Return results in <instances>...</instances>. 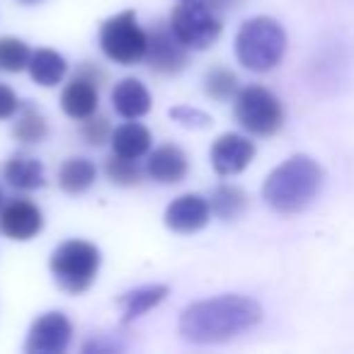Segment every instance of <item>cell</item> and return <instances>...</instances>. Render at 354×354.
Here are the masks:
<instances>
[{
	"instance_id": "6da1fadb",
	"label": "cell",
	"mask_w": 354,
	"mask_h": 354,
	"mask_svg": "<svg viewBox=\"0 0 354 354\" xmlns=\"http://www.w3.org/2000/svg\"><path fill=\"white\" fill-rule=\"evenodd\" d=\"M260 318L262 308L257 301L241 294H223L187 306L180 315V335L197 344L226 342L255 328Z\"/></svg>"
},
{
	"instance_id": "7a4b0ae2",
	"label": "cell",
	"mask_w": 354,
	"mask_h": 354,
	"mask_svg": "<svg viewBox=\"0 0 354 354\" xmlns=\"http://www.w3.org/2000/svg\"><path fill=\"white\" fill-rule=\"evenodd\" d=\"M323 167L308 156H294L267 175L262 197L277 214H299L318 197Z\"/></svg>"
},
{
	"instance_id": "3957f363",
	"label": "cell",
	"mask_w": 354,
	"mask_h": 354,
	"mask_svg": "<svg viewBox=\"0 0 354 354\" xmlns=\"http://www.w3.org/2000/svg\"><path fill=\"white\" fill-rule=\"evenodd\" d=\"M286 51V32L272 17H252L241 25L236 35V56L245 68L255 73H267Z\"/></svg>"
},
{
	"instance_id": "277c9868",
	"label": "cell",
	"mask_w": 354,
	"mask_h": 354,
	"mask_svg": "<svg viewBox=\"0 0 354 354\" xmlns=\"http://www.w3.org/2000/svg\"><path fill=\"white\" fill-rule=\"evenodd\" d=\"M51 274L66 294H83L93 286L100 272V250L88 241H66L51 252Z\"/></svg>"
},
{
	"instance_id": "5b68a950",
	"label": "cell",
	"mask_w": 354,
	"mask_h": 354,
	"mask_svg": "<svg viewBox=\"0 0 354 354\" xmlns=\"http://www.w3.org/2000/svg\"><path fill=\"white\" fill-rule=\"evenodd\" d=\"M100 46L104 56L119 66H136L146 59L148 32H143L136 22V12L124 10L109 17L100 27Z\"/></svg>"
},
{
	"instance_id": "8992f818",
	"label": "cell",
	"mask_w": 354,
	"mask_h": 354,
	"mask_svg": "<svg viewBox=\"0 0 354 354\" xmlns=\"http://www.w3.org/2000/svg\"><path fill=\"white\" fill-rule=\"evenodd\" d=\"M170 27L187 49H209L221 35V20L207 0H180L172 10Z\"/></svg>"
},
{
	"instance_id": "52a82bcc",
	"label": "cell",
	"mask_w": 354,
	"mask_h": 354,
	"mask_svg": "<svg viewBox=\"0 0 354 354\" xmlns=\"http://www.w3.org/2000/svg\"><path fill=\"white\" fill-rule=\"evenodd\" d=\"M236 119L245 131L255 136H272L284 124V107L272 90L248 85L236 95Z\"/></svg>"
},
{
	"instance_id": "ba28073f",
	"label": "cell",
	"mask_w": 354,
	"mask_h": 354,
	"mask_svg": "<svg viewBox=\"0 0 354 354\" xmlns=\"http://www.w3.org/2000/svg\"><path fill=\"white\" fill-rule=\"evenodd\" d=\"M104 80H107V73L100 66L90 64V61L80 64L75 68L71 83L61 93V107H64V112L71 119H78V122L93 117L97 112L100 88H102Z\"/></svg>"
},
{
	"instance_id": "9c48e42d",
	"label": "cell",
	"mask_w": 354,
	"mask_h": 354,
	"mask_svg": "<svg viewBox=\"0 0 354 354\" xmlns=\"http://www.w3.org/2000/svg\"><path fill=\"white\" fill-rule=\"evenodd\" d=\"M146 61L151 66V71L162 75H172L180 73V71L187 66V46L177 39L175 32L170 25H158L151 27L148 32V51H146Z\"/></svg>"
},
{
	"instance_id": "30bf717a",
	"label": "cell",
	"mask_w": 354,
	"mask_h": 354,
	"mask_svg": "<svg viewBox=\"0 0 354 354\" xmlns=\"http://www.w3.org/2000/svg\"><path fill=\"white\" fill-rule=\"evenodd\" d=\"M71 335H73L71 320L59 310H51L32 323L25 349L30 354H61L68 347Z\"/></svg>"
},
{
	"instance_id": "8fae6325",
	"label": "cell",
	"mask_w": 354,
	"mask_h": 354,
	"mask_svg": "<svg viewBox=\"0 0 354 354\" xmlns=\"http://www.w3.org/2000/svg\"><path fill=\"white\" fill-rule=\"evenodd\" d=\"M44 228V214L30 199H12L0 209V233L10 241H32Z\"/></svg>"
},
{
	"instance_id": "7c38bea8",
	"label": "cell",
	"mask_w": 354,
	"mask_h": 354,
	"mask_svg": "<svg viewBox=\"0 0 354 354\" xmlns=\"http://www.w3.org/2000/svg\"><path fill=\"white\" fill-rule=\"evenodd\" d=\"M255 158V143L241 133H223L212 146V165L218 175H238Z\"/></svg>"
},
{
	"instance_id": "4fadbf2b",
	"label": "cell",
	"mask_w": 354,
	"mask_h": 354,
	"mask_svg": "<svg viewBox=\"0 0 354 354\" xmlns=\"http://www.w3.org/2000/svg\"><path fill=\"white\" fill-rule=\"evenodd\" d=\"M212 207L199 194H183L165 209V226L175 233H197L209 223Z\"/></svg>"
},
{
	"instance_id": "5bb4252c",
	"label": "cell",
	"mask_w": 354,
	"mask_h": 354,
	"mask_svg": "<svg viewBox=\"0 0 354 354\" xmlns=\"http://www.w3.org/2000/svg\"><path fill=\"white\" fill-rule=\"evenodd\" d=\"M146 172L151 180H156V183H160V185H177L187 177L189 160L180 146L165 143V146H158L156 151L148 156Z\"/></svg>"
},
{
	"instance_id": "9a60e30c",
	"label": "cell",
	"mask_w": 354,
	"mask_h": 354,
	"mask_svg": "<svg viewBox=\"0 0 354 354\" xmlns=\"http://www.w3.org/2000/svg\"><path fill=\"white\" fill-rule=\"evenodd\" d=\"M112 107L124 119H141L151 112L153 100L148 88L136 78H124L112 90Z\"/></svg>"
},
{
	"instance_id": "2e32d148",
	"label": "cell",
	"mask_w": 354,
	"mask_h": 354,
	"mask_svg": "<svg viewBox=\"0 0 354 354\" xmlns=\"http://www.w3.org/2000/svg\"><path fill=\"white\" fill-rule=\"evenodd\" d=\"M109 141H112V151L117 153V156L129 158V160H138V158H143L151 151L153 136L143 124L129 119L127 124L114 129Z\"/></svg>"
},
{
	"instance_id": "e0dca14e",
	"label": "cell",
	"mask_w": 354,
	"mask_h": 354,
	"mask_svg": "<svg viewBox=\"0 0 354 354\" xmlns=\"http://www.w3.org/2000/svg\"><path fill=\"white\" fill-rule=\"evenodd\" d=\"M3 175H6L10 187L22 189V192H32V189L44 187V165L37 158L25 156V153H15L6 162Z\"/></svg>"
},
{
	"instance_id": "ac0fdd59",
	"label": "cell",
	"mask_w": 354,
	"mask_h": 354,
	"mask_svg": "<svg viewBox=\"0 0 354 354\" xmlns=\"http://www.w3.org/2000/svg\"><path fill=\"white\" fill-rule=\"evenodd\" d=\"M27 68H30L32 80H35L37 85H41V88H54V85H59L61 80L66 78V73H68L66 59L54 49L32 51L30 66H27Z\"/></svg>"
},
{
	"instance_id": "d6986e66",
	"label": "cell",
	"mask_w": 354,
	"mask_h": 354,
	"mask_svg": "<svg viewBox=\"0 0 354 354\" xmlns=\"http://www.w3.org/2000/svg\"><path fill=\"white\" fill-rule=\"evenodd\" d=\"M165 296H167L165 284H148V286H138V289H133V291H127V294L117 301L119 308H122V320L124 323H131V320L141 318L143 313L156 308Z\"/></svg>"
},
{
	"instance_id": "ffe728a7",
	"label": "cell",
	"mask_w": 354,
	"mask_h": 354,
	"mask_svg": "<svg viewBox=\"0 0 354 354\" xmlns=\"http://www.w3.org/2000/svg\"><path fill=\"white\" fill-rule=\"evenodd\" d=\"M95 180H97V170L88 158H68L59 170V187L68 194L88 192Z\"/></svg>"
},
{
	"instance_id": "44dd1931",
	"label": "cell",
	"mask_w": 354,
	"mask_h": 354,
	"mask_svg": "<svg viewBox=\"0 0 354 354\" xmlns=\"http://www.w3.org/2000/svg\"><path fill=\"white\" fill-rule=\"evenodd\" d=\"M209 207H212V212L221 221H236L248 209V194L241 187H236V185H218L212 192Z\"/></svg>"
},
{
	"instance_id": "7402d4cb",
	"label": "cell",
	"mask_w": 354,
	"mask_h": 354,
	"mask_svg": "<svg viewBox=\"0 0 354 354\" xmlns=\"http://www.w3.org/2000/svg\"><path fill=\"white\" fill-rule=\"evenodd\" d=\"M49 133V127H46V119L41 117L39 109H35L32 104L27 107H20V117L15 122V129H12V136L20 143H41Z\"/></svg>"
},
{
	"instance_id": "603a6c76",
	"label": "cell",
	"mask_w": 354,
	"mask_h": 354,
	"mask_svg": "<svg viewBox=\"0 0 354 354\" xmlns=\"http://www.w3.org/2000/svg\"><path fill=\"white\" fill-rule=\"evenodd\" d=\"M30 46L15 37H0V71L20 73L30 66Z\"/></svg>"
},
{
	"instance_id": "cb8c5ba5",
	"label": "cell",
	"mask_w": 354,
	"mask_h": 354,
	"mask_svg": "<svg viewBox=\"0 0 354 354\" xmlns=\"http://www.w3.org/2000/svg\"><path fill=\"white\" fill-rule=\"evenodd\" d=\"M204 90H207L209 97L218 100V102H228V100L238 95L236 73L228 68H221V66L207 71V75H204Z\"/></svg>"
},
{
	"instance_id": "d4e9b609",
	"label": "cell",
	"mask_w": 354,
	"mask_h": 354,
	"mask_svg": "<svg viewBox=\"0 0 354 354\" xmlns=\"http://www.w3.org/2000/svg\"><path fill=\"white\" fill-rule=\"evenodd\" d=\"M104 172H107L109 183L119 185V187H136L141 183V167L136 165V160H129V158H122L117 153L107 158Z\"/></svg>"
},
{
	"instance_id": "484cf974",
	"label": "cell",
	"mask_w": 354,
	"mask_h": 354,
	"mask_svg": "<svg viewBox=\"0 0 354 354\" xmlns=\"http://www.w3.org/2000/svg\"><path fill=\"white\" fill-rule=\"evenodd\" d=\"M80 133H83L85 143H90V146H102V143L112 136V124H109V119L104 117V114L95 112L93 117L83 119Z\"/></svg>"
},
{
	"instance_id": "4316f807",
	"label": "cell",
	"mask_w": 354,
	"mask_h": 354,
	"mask_svg": "<svg viewBox=\"0 0 354 354\" xmlns=\"http://www.w3.org/2000/svg\"><path fill=\"white\" fill-rule=\"evenodd\" d=\"M170 119H175L177 124H183V127H189V129H204V127H209V124H212V117H209L207 112H202V109H194V107H187V104L170 109Z\"/></svg>"
},
{
	"instance_id": "83f0119b",
	"label": "cell",
	"mask_w": 354,
	"mask_h": 354,
	"mask_svg": "<svg viewBox=\"0 0 354 354\" xmlns=\"http://www.w3.org/2000/svg\"><path fill=\"white\" fill-rule=\"evenodd\" d=\"M20 107H22V102L15 90L0 83V122H3V119H12L20 112Z\"/></svg>"
},
{
	"instance_id": "f1b7e54d",
	"label": "cell",
	"mask_w": 354,
	"mask_h": 354,
	"mask_svg": "<svg viewBox=\"0 0 354 354\" xmlns=\"http://www.w3.org/2000/svg\"><path fill=\"white\" fill-rule=\"evenodd\" d=\"M209 6L214 8V10H228V8H241L243 0H207Z\"/></svg>"
},
{
	"instance_id": "f546056e",
	"label": "cell",
	"mask_w": 354,
	"mask_h": 354,
	"mask_svg": "<svg viewBox=\"0 0 354 354\" xmlns=\"http://www.w3.org/2000/svg\"><path fill=\"white\" fill-rule=\"evenodd\" d=\"M20 3H39V0H20Z\"/></svg>"
}]
</instances>
